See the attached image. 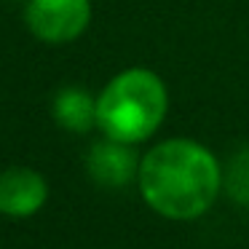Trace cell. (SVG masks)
<instances>
[{"mask_svg": "<svg viewBox=\"0 0 249 249\" xmlns=\"http://www.w3.org/2000/svg\"><path fill=\"white\" fill-rule=\"evenodd\" d=\"M134 172H140L137 158L126 142L107 137V142H97L89 153V174L105 188H121L134 177Z\"/></svg>", "mask_w": 249, "mask_h": 249, "instance_id": "5", "label": "cell"}, {"mask_svg": "<svg viewBox=\"0 0 249 249\" xmlns=\"http://www.w3.org/2000/svg\"><path fill=\"white\" fill-rule=\"evenodd\" d=\"M140 190L147 206L169 220L201 217L220 193V166L193 140L156 145L140 163Z\"/></svg>", "mask_w": 249, "mask_h": 249, "instance_id": "1", "label": "cell"}, {"mask_svg": "<svg viewBox=\"0 0 249 249\" xmlns=\"http://www.w3.org/2000/svg\"><path fill=\"white\" fill-rule=\"evenodd\" d=\"M166 115V89L150 70H124L105 86L97 99V124L110 140L142 142Z\"/></svg>", "mask_w": 249, "mask_h": 249, "instance_id": "2", "label": "cell"}, {"mask_svg": "<svg viewBox=\"0 0 249 249\" xmlns=\"http://www.w3.org/2000/svg\"><path fill=\"white\" fill-rule=\"evenodd\" d=\"M27 27L46 43H67L75 40L91 19L89 0H30Z\"/></svg>", "mask_w": 249, "mask_h": 249, "instance_id": "3", "label": "cell"}, {"mask_svg": "<svg viewBox=\"0 0 249 249\" xmlns=\"http://www.w3.org/2000/svg\"><path fill=\"white\" fill-rule=\"evenodd\" d=\"M49 198L46 179L27 166H14L0 174V212L8 217H30Z\"/></svg>", "mask_w": 249, "mask_h": 249, "instance_id": "4", "label": "cell"}, {"mask_svg": "<svg viewBox=\"0 0 249 249\" xmlns=\"http://www.w3.org/2000/svg\"><path fill=\"white\" fill-rule=\"evenodd\" d=\"M225 188L233 201L238 204H249V147L233 156L231 166L225 174Z\"/></svg>", "mask_w": 249, "mask_h": 249, "instance_id": "7", "label": "cell"}, {"mask_svg": "<svg viewBox=\"0 0 249 249\" xmlns=\"http://www.w3.org/2000/svg\"><path fill=\"white\" fill-rule=\"evenodd\" d=\"M54 118L62 129L83 134L97 124V102L83 89H62L54 97Z\"/></svg>", "mask_w": 249, "mask_h": 249, "instance_id": "6", "label": "cell"}]
</instances>
